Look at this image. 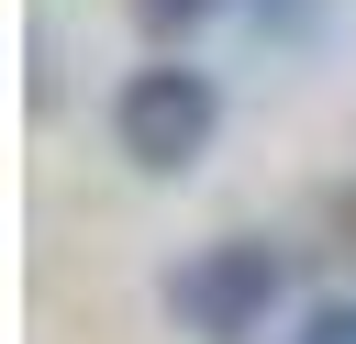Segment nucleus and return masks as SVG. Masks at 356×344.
Here are the masks:
<instances>
[{
  "instance_id": "1",
  "label": "nucleus",
  "mask_w": 356,
  "mask_h": 344,
  "mask_svg": "<svg viewBox=\"0 0 356 344\" xmlns=\"http://www.w3.org/2000/svg\"><path fill=\"white\" fill-rule=\"evenodd\" d=\"M289 311V244L278 233H211L167 266V322L189 344H245Z\"/></svg>"
},
{
  "instance_id": "2",
  "label": "nucleus",
  "mask_w": 356,
  "mask_h": 344,
  "mask_svg": "<svg viewBox=\"0 0 356 344\" xmlns=\"http://www.w3.org/2000/svg\"><path fill=\"white\" fill-rule=\"evenodd\" d=\"M222 133V78L189 67V55H156L111 89V155L145 166V178H189Z\"/></svg>"
},
{
  "instance_id": "4",
  "label": "nucleus",
  "mask_w": 356,
  "mask_h": 344,
  "mask_svg": "<svg viewBox=\"0 0 356 344\" xmlns=\"http://www.w3.org/2000/svg\"><path fill=\"white\" fill-rule=\"evenodd\" d=\"M289 344H356V300H312Z\"/></svg>"
},
{
  "instance_id": "5",
  "label": "nucleus",
  "mask_w": 356,
  "mask_h": 344,
  "mask_svg": "<svg viewBox=\"0 0 356 344\" xmlns=\"http://www.w3.org/2000/svg\"><path fill=\"white\" fill-rule=\"evenodd\" d=\"M256 22H278V33H312V0H245Z\"/></svg>"
},
{
  "instance_id": "3",
  "label": "nucleus",
  "mask_w": 356,
  "mask_h": 344,
  "mask_svg": "<svg viewBox=\"0 0 356 344\" xmlns=\"http://www.w3.org/2000/svg\"><path fill=\"white\" fill-rule=\"evenodd\" d=\"M211 11H234V0H134V22H145L156 44H178V33H200Z\"/></svg>"
}]
</instances>
